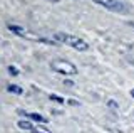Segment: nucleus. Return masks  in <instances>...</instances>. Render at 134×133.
Instances as JSON below:
<instances>
[{
	"mask_svg": "<svg viewBox=\"0 0 134 133\" xmlns=\"http://www.w3.org/2000/svg\"><path fill=\"white\" fill-rule=\"evenodd\" d=\"M54 39L57 40V42H62V44H67L70 45V47L77 49V51H87L89 49V44L86 42L84 39L77 35H72V34H64V32H55V35H54Z\"/></svg>",
	"mask_w": 134,
	"mask_h": 133,
	"instance_id": "nucleus-1",
	"label": "nucleus"
},
{
	"mask_svg": "<svg viewBox=\"0 0 134 133\" xmlns=\"http://www.w3.org/2000/svg\"><path fill=\"white\" fill-rule=\"evenodd\" d=\"M52 69L60 74H65V76H74V74H77V68L72 64V62L65 61V59H55L52 61Z\"/></svg>",
	"mask_w": 134,
	"mask_h": 133,
	"instance_id": "nucleus-2",
	"label": "nucleus"
},
{
	"mask_svg": "<svg viewBox=\"0 0 134 133\" xmlns=\"http://www.w3.org/2000/svg\"><path fill=\"white\" fill-rule=\"evenodd\" d=\"M92 2L99 3V5L106 7L112 12H117V14H127L129 12V5H126L124 2H119V0H92Z\"/></svg>",
	"mask_w": 134,
	"mask_h": 133,
	"instance_id": "nucleus-3",
	"label": "nucleus"
},
{
	"mask_svg": "<svg viewBox=\"0 0 134 133\" xmlns=\"http://www.w3.org/2000/svg\"><path fill=\"white\" fill-rule=\"evenodd\" d=\"M7 27H8V30H10V32H14V34L20 35V37H30L32 40H37V42H39V39H40L39 35H35V34H32V32L25 30V29H24V27H20V25H14V24H8Z\"/></svg>",
	"mask_w": 134,
	"mask_h": 133,
	"instance_id": "nucleus-4",
	"label": "nucleus"
},
{
	"mask_svg": "<svg viewBox=\"0 0 134 133\" xmlns=\"http://www.w3.org/2000/svg\"><path fill=\"white\" fill-rule=\"evenodd\" d=\"M17 126L22 128V130H29V131H34L35 128H34V125L30 121H27V120H20L19 123H17Z\"/></svg>",
	"mask_w": 134,
	"mask_h": 133,
	"instance_id": "nucleus-5",
	"label": "nucleus"
},
{
	"mask_svg": "<svg viewBox=\"0 0 134 133\" xmlns=\"http://www.w3.org/2000/svg\"><path fill=\"white\" fill-rule=\"evenodd\" d=\"M27 116H29L30 120H35L37 123H47V121H49L45 116H42V115H39V113H27Z\"/></svg>",
	"mask_w": 134,
	"mask_h": 133,
	"instance_id": "nucleus-6",
	"label": "nucleus"
},
{
	"mask_svg": "<svg viewBox=\"0 0 134 133\" xmlns=\"http://www.w3.org/2000/svg\"><path fill=\"white\" fill-rule=\"evenodd\" d=\"M7 91H8V93H14V94H22L24 93V89L20 88V86H17V84H8Z\"/></svg>",
	"mask_w": 134,
	"mask_h": 133,
	"instance_id": "nucleus-7",
	"label": "nucleus"
},
{
	"mask_svg": "<svg viewBox=\"0 0 134 133\" xmlns=\"http://www.w3.org/2000/svg\"><path fill=\"white\" fill-rule=\"evenodd\" d=\"M50 99H52V101H57V103H64V99H62L60 96H55V94H50L49 96Z\"/></svg>",
	"mask_w": 134,
	"mask_h": 133,
	"instance_id": "nucleus-8",
	"label": "nucleus"
},
{
	"mask_svg": "<svg viewBox=\"0 0 134 133\" xmlns=\"http://www.w3.org/2000/svg\"><path fill=\"white\" fill-rule=\"evenodd\" d=\"M8 73H10L12 76H17V74H19V71H17L14 66H8Z\"/></svg>",
	"mask_w": 134,
	"mask_h": 133,
	"instance_id": "nucleus-9",
	"label": "nucleus"
},
{
	"mask_svg": "<svg viewBox=\"0 0 134 133\" xmlns=\"http://www.w3.org/2000/svg\"><path fill=\"white\" fill-rule=\"evenodd\" d=\"M107 106H109V108H114V110H116V108H117V103L112 101V99H109V101H107Z\"/></svg>",
	"mask_w": 134,
	"mask_h": 133,
	"instance_id": "nucleus-10",
	"label": "nucleus"
},
{
	"mask_svg": "<svg viewBox=\"0 0 134 133\" xmlns=\"http://www.w3.org/2000/svg\"><path fill=\"white\" fill-rule=\"evenodd\" d=\"M69 105H72V106H79V103H77V101H74V99H69Z\"/></svg>",
	"mask_w": 134,
	"mask_h": 133,
	"instance_id": "nucleus-11",
	"label": "nucleus"
},
{
	"mask_svg": "<svg viewBox=\"0 0 134 133\" xmlns=\"http://www.w3.org/2000/svg\"><path fill=\"white\" fill-rule=\"evenodd\" d=\"M131 96H132V98H134V88H132V89H131Z\"/></svg>",
	"mask_w": 134,
	"mask_h": 133,
	"instance_id": "nucleus-12",
	"label": "nucleus"
},
{
	"mask_svg": "<svg viewBox=\"0 0 134 133\" xmlns=\"http://www.w3.org/2000/svg\"><path fill=\"white\" fill-rule=\"evenodd\" d=\"M129 25H131V27L134 29V22H129Z\"/></svg>",
	"mask_w": 134,
	"mask_h": 133,
	"instance_id": "nucleus-13",
	"label": "nucleus"
},
{
	"mask_svg": "<svg viewBox=\"0 0 134 133\" xmlns=\"http://www.w3.org/2000/svg\"><path fill=\"white\" fill-rule=\"evenodd\" d=\"M50 2H59V0H50Z\"/></svg>",
	"mask_w": 134,
	"mask_h": 133,
	"instance_id": "nucleus-14",
	"label": "nucleus"
}]
</instances>
